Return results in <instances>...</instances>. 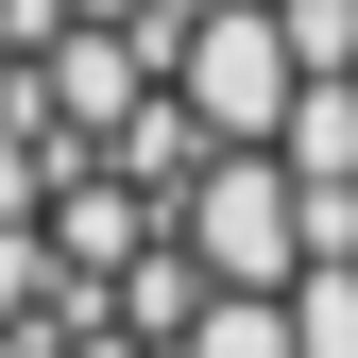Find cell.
Here are the masks:
<instances>
[{"label": "cell", "mask_w": 358, "mask_h": 358, "mask_svg": "<svg viewBox=\"0 0 358 358\" xmlns=\"http://www.w3.org/2000/svg\"><path fill=\"white\" fill-rule=\"evenodd\" d=\"M0 358H358V171L307 188L273 273H222L120 171L0 137Z\"/></svg>", "instance_id": "1"}]
</instances>
